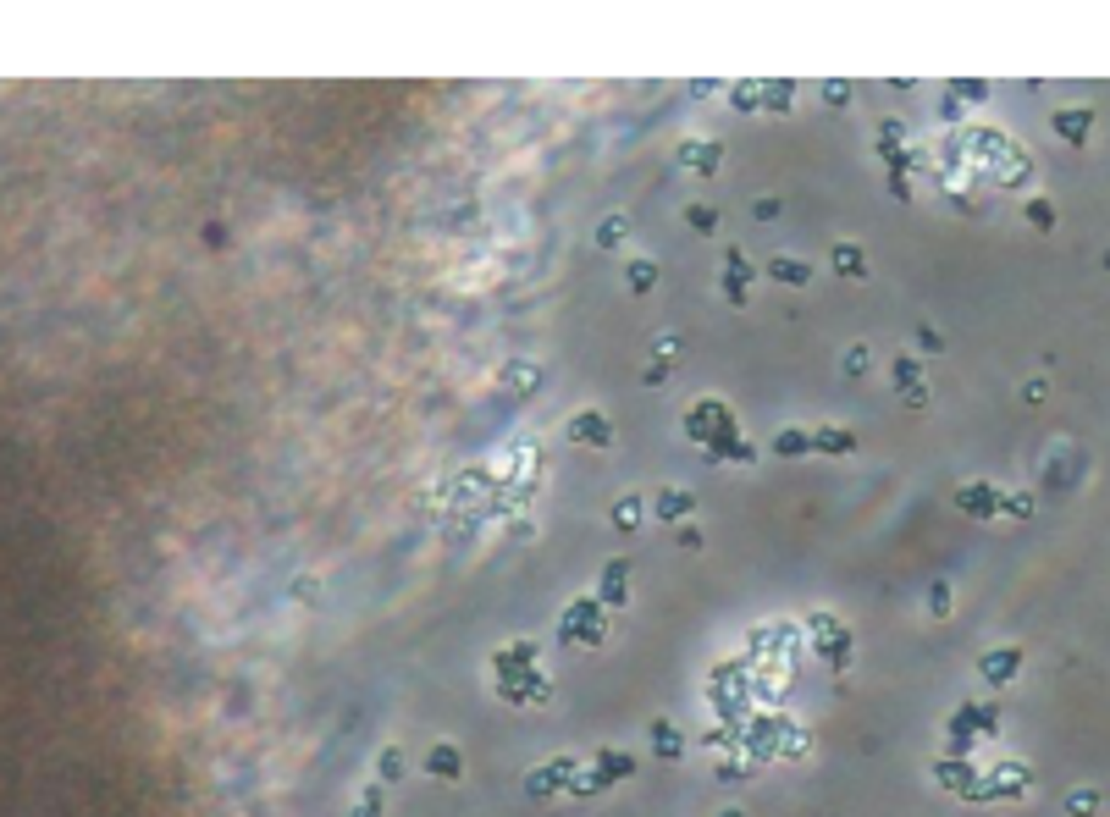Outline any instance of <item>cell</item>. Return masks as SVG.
Instances as JSON below:
<instances>
[{"instance_id": "obj_12", "label": "cell", "mask_w": 1110, "mask_h": 817, "mask_svg": "<svg viewBox=\"0 0 1110 817\" xmlns=\"http://www.w3.org/2000/svg\"><path fill=\"white\" fill-rule=\"evenodd\" d=\"M691 514V492H663L658 498V519H685Z\"/></svg>"}, {"instance_id": "obj_10", "label": "cell", "mask_w": 1110, "mask_h": 817, "mask_svg": "<svg viewBox=\"0 0 1110 817\" xmlns=\"http://www.w3.org/2000/svg\"><path fill=\"white\" fill-rule=\"evenodd\" d=\"M834 271H840V277H862V271H867L862 249H857V243H840V249H834Z\"/></svg>"}, {"instance_id": "obj_19", "label": "cell", "mask_w": 1110, "mask_h": 817, "mask_svg": "<svg viewBox=\"0 0 1110 817\" xmlns=\"http://www.w3.org/2000/svg\"><path fill=\"white\" fill-rule=\"evenodd\" d=\"M685 216H691V226H696V233H713V226H718V216H713L707 205H691Z\"/></svg>"}, {"instance_id": "obj_3", "label": "cell", "mask_w": 1110, "mask_h": 817, "mask_svg": "<svg viewBox=\"0 0 1110 817\" xmlns=\"http://www.w3.org/2000/svg\"><path fill=\"white\" fill-rule=\"evenodd\" d=\"M956 508H967V514H978V519H989V514L1005 508V498L995 492V486L978 481V486H961V492H956Z\"/></svg>"}, {"instance_id": "obj_11", "label": "cell", "mask_w": 1110, "mask_h": 817, "mask_svg": "<svg viewBox=\"0 0 1110 817\" xmlns=\"http://www.w3.org/2000/svg\"><path fill=\"white\" fill-rule=\"evenodd\" d=\"M768 277H773V282H790V287H801L812 271L801 266V260H768Z\"/></svg>"}, {"instance_id": "obj_8", "label": "cell", "mask_w": 1110, "mask_h": 817, "mask_svg": "<svg viewBox=\"0 0 1110 817\" xmlns=\"http://www.w3.org/2000/svg\"><path fill=\"white\" fill-rule=\"evenodd\" d=\"M679 160H685V166H696L702 177H713V166H718V144H685Z\"/></svg>"}, {"instance_id": "obj_20", "label": "cell", "mask_w": 1110, "mask_h": 817, "mask_svg": "<svg viewBox=\"0 0 1110 817\" xmlns=\"http://www.w3.org/2000/svg\"><path fill=\"white\" fill-rule=\"evenodd\" d=\"M1094 812H1099V796H1083V790L1072 796V817H1094Z\"/></svg>"}, {"instance_id": "obj_4", "label": "cell", "mask_w": 1110, "mask_h": 817, "mask_svg": "<svg viewBox=\"0 0 1110 817\" xmlns=\"http://www.w3.org/2000/svg\"><path fill=\"white\" fill-rule=\"evenodd\" d=\"M1089 127H1094V111L1089 106H1066V111H1055V133L1066 139V144H1089Z\"/></svg>"}, {"instance_id": "obj_1", "label": "cell", "mask_w": 1110, "mask_h": 817, "mask_svg": "<svg viewBox=\"0 0 1110 817\" xmlns=\"http://www.w3.org/2000/svg\"><path fill=\"white\" fill-rule=\"evenodd\" d=\"M685 431L702 437V442L713 447V431H718V437H735V420H730L724 409H718V404H696V409H691V420H685Z\"/></svg>"}, {"instance_id": "obj_7", "label": "cell", "mask_w": 1110, "mask_h": 817, "mask_svg": "<svg viewBox=\"0 0 1110 817\" xmlns=\"http://www.w3.org/2000/svg\"><path fill=\"white\" fill-rule=\"evenodd\" d=\"M851 447H857V437H851V431H840V426L812 431V453H851Z\"/></svg>"}, {"instance_id": "obj_5", "label": "cell", "mask_w": 1110, "mask_h": 817, "mask_svg": "<svg viewBox=\"0 0 1110 817\" xmlns=\"http://www.w3.org/2000/svg\"><path fill=\"white\" fill-rule=\"evenodd\" d=\"M895 387L906 392V404H918V409L928 404V387H923V376H918V365H911V359H906V353L895 359Z\"/></svg>"}, {"instance_id": "obj_13", "label": "cell", "mask_w": 1110, "mask_h": 817, "mask_svg": "<svg viewBox=\"0 0 1110 817\" xmlns=\"http://www.w3.org/2000/svg\"><path fill=\"white\" fill-rule=\"evenodd\" d=\"M1028 226H1033V233H1050V226H1055V205H1050V200H1033V205H1028Z\"/></svg>"}, {"instance_id": "obj_14", "label": "cell", "mask_w": 1110, "mask_h": 817, "mask_svg": "<svg viewBox=\"0 0 1110 817\" xmlns=\"http://www.w3.org/2000/svg\"><path fill=\"white\" fill-rule=\"evenodd\" d=\"M636 519H641V498H625V503L613 508V525H619V531H636Z\"/></svg>"}, {"instance_id": "obj_15", "label": "cell", "mask_w": 1110, "mask_h": 817, "mask_svg": "<svg viewBox=\"0 0 1110 817\" xmlns=\"http://www.w3.org/2000/svg\"><path fill=\"white\" fill-rule=\"evenodd\" d=\"M652 282H658V266H652V260H636V266H630V287L641 293V287H652Z\"/></svg>"}, {"instance_id": "obj_17", "label": "cell", "mask_w": 1110, "mask_h": 817, "mask_svg": "<svg viewBox=\"0 0 1110 817\" xmlns=\"http://www.w3.org/2000/svg\"><path fill=\"white\" fill-rule=\"evenodd\" d=\"M790 94H796L790 83H768V89H763V100H768L773 111H785V106H790Z\"/></svg>"}, {"instance_id": "obj_2", "label": "cell", "mask_w": 1110, "mask_h": 817, "mask_svg": "<svg viewBox=\"0 0 1110 817\" xmlns=\"http://www.w3.org/2000/svg\"><path fill=\"white\" fill-rule=\"evenodd\" d=\"M564 437H569V442H585V447H597V442H613V426H608L597 409H580L569 426H564Z\"/></svg>"}, {"instance_id": "obj_21", "label": "cell", "mask_w": 1110, "mask_h": 817, "mask_svg": "<svg viewBox=\"0 0 1110 817\" xmlns=\"http://www.w3.org/2000/svg\"><path fill=\"white\" fill-rule=\"evenodd\" d=\"M956 94H961V100H984V94H989V83H961ZM956 94H951V100H956Z\"/></svg>"}, {"instance_id": "obj_23", "label": "cell", "mask_w": 1110, "mask_h": 817, "mask_svg": "<svg viewBox=\"0 0 1110 817\" xmlns=\"http://www.w3.org/2000/svg\"><path fill=\"white\" fill-rule=\"evenodd\" d=\"M597 238H602V243H619V238H625V221H608V226H602Z\"/></svg>"}, {"instance_id": "obj_18", "label": "cell", "mask_w": 1110, "mask_h": 817, "mask_svg": "<svg viewBox=\"0 0 1110 817\" xmlns=\"http://www.w3.org/2000/svg\"><path fill=\"white\" fill-rule=\"evenodd\" d=\"M602 591H608L613 602L625 597V564H613V569H608V580H602Z\"/></svg>"}, {"instance_id": "obj_22", "label": "cell", "mask_w": 1110, "mask_h": 817, "mask_svg": "<svg viewBox=\"0 0 1110 817\" xmlns=\"http://www.w3.org/2000/svg\"><path fill=\"white\" fill-rule=\"evenodd\" d=\"M1005 508L1017 514V519H1028V514H1033V498H1005Z\"/></svg>"}, {"instance_id": "obj_24", "label": "cell", "mask_w": 1110, "mask_h": 817, "mask_svg": "<svg viewBox=\"0 0 1110 817\" xmlns=\"http://www.w3.org/2000/svg\"><path fill=\"white\" fill-rule=\"evenodd\" d=\"M845 370H851V376H862V370H867V353H862V348H851V359H845Z\"/></svg>"}, {"instance_id": "obj_9", "label": "cell", "mask_w": 1110, "mask_h": 817, "mask_svg": "<svg viewBox=\"0 0 1110 817\" xmlns=\"http://www.w3.org/2000/svg\"><path fill=\"white\" fill-rule=\"evenodd\" d=\"M1017 658H1022L1017 646H1005V651H989V658H984V674H989V679H1011V674H1017Z\"/></svg>"}, {"instance_id": "obj_16", "label": "cell", "mask_w": 1110, "mask_h": 817, "mask_svg": "<svg viewBox=\"0 0 1110 817\" xmlns=\"http://www.w3.org/2000/svg\"><path fill=\"white\" fill-rule=\"evenodd\" d=\"M773 447H779V453H812V437H807V431H785Z\"/></svg>"}, {"instance_id": "obj_6", "label": "cell", "mask_w": 1110, "mask_h": 817, "mask_svg": "<svg viewBox=\"0 0 1110 817\" xmlns=\"http://www.w3.org/2000/svg\"><path fill=\"white\" fill-rule=\"evenodd\" d=\"M746 277H752V266H746L740 254H730V260H724V293H730L735 304H746Z\"/></svg>"}]
</instances>
